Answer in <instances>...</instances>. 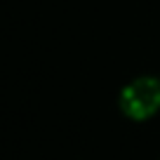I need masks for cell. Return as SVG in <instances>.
I'll list each match as a JSON object with an SVG mask.
<instances>
[{"instance_id":"6da1fadb","label":"cell","mask_w":160,"mask_h":160,"mask_svg":"<svg viewBox=\"0 0 160 160\" xmlns=\"http://www.w3.org/2000/svg\"><path fill=\"white\" fill-rule=\"evenodd\" d=\"M120 111L132 120H146L160 111V80L153 75L132 80L120 92Z\"/></svg>"}]
</instances>
